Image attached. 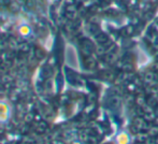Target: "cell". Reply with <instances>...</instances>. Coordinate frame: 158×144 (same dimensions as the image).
Masks as SVG:
<instances>
[{"instance_id": "6da1fadb", "label": "cell", "mask_w": 158, "mask_h": 144, "mask_svg": "<svg viewBox=\"0 0 158 144\" xmlns=\"http://www.w3.org/2000/svg\"><path fill=\"white\" fill-rule=\"evenodd\" d=\"M127 142H128L127 135H126V134H123V133H121V134L118 137V143H119V144H126Z\"/></svg>"}]
</instances>
